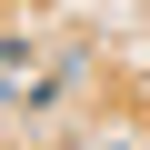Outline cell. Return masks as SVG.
Here are the masks:
<instances>
[{"label": "cell", "mask_w": 150, "mask_h": 150, "mask_svg": "<svg viewBox=\"0 0 150 150\" xmlns=\"http://www.w3.org/2000/svg\"><path fill=\"white\" fill-rule=\"evenodd\" d=\"M30 60V40H0V90H10V70Z\"/></svg>", "instance_id": "6da1fadb"}]
</instances>
